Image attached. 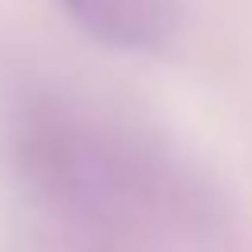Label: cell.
Wrapping results in <instances>:
<instances>
[{
  "mask_svg": "<svg viewBox=\"0 0 252 252\" xmlns=\"http://www.w3.org/2000/svg\"><path fill=\"white\" fill-rule=\"evenodd\" d=\"M112 52H163L178 33V0H56Z\"/></svg>",
  "mask_w": 252,
  "mask_h": 252,
  "instance_id": "1",
  "label": "cell"
}]
</instances>
